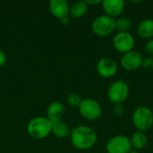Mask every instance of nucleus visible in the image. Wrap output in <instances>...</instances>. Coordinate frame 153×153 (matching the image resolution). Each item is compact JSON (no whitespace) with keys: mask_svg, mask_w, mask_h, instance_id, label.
I'll use <instances>...</instances> for the list:
<instances>
[{"mask_svg":"<svg viewBox=\"0 0 153 153\" xmlns=\"http://www.w3.org/2000/svg\"><path fill=\"white\" fill-rule=\"evenodd\" d=\"M70 140L76 149L86 151L95 146L98 141V134L93 128L88 126H79L71 131Z\"/></svg>","mask_w":153,"mask_h":153,"instance_id":"nucleus-1","label":"nucleus"},{"mask_svg":"<svg viewBox=\"0 0 153 153\" xmlns=\"http://www.w3.org/2000/svg\"><path fill=\"white\" fill-rule=\"evenodd\" d=\"M52 131V122L47 117H36L30 120L27 126L29 135L35 140L47 138Z\"/></svg>","mask_w":153,"mask_h":153,"instance_id":"nucleus-2","label":"nucleus"},{"mask_svg":"<svg viewBox=\"0 0 153 153\" xmlns=\"http://www.w3.org/2000/svg\"><path fill=\"white\" fill-rule=\"evenodd\" d=\"M132 123L139 132H146L153 126V112L149 107L140 106L132 115Z\"/></svg>","mask_w":153,"mask_h":153,"instance_id":"nucleus-3","label":"nucleus"},{"mask_svg":"<svg viewBox=\"0 0 153 153\" xmlns=\"http://www.w3.org/2000/svg\"><path fill=\"white\" fill-rule=\"evenodd\" d=\"M91 30L98 37H108L116 30V19L106 14L100 15L93 20Z\"/></svg>","mask_w":153,"mask_h":153,"instance_id":"nucleus-4","label":"nucleus"},{"mask_svg":"<svg viewBox=\"0 0 153 153\" xmlns=\"http://www.w3.org/2000/svg\"><path fill=\"white\" fill-rule=\"evenodd\" d=\"M78 109L82 117L89 121L97 120L102 115V108L100 104L91 98L82 99Z\"/></svg>","mask_w":153,"mask_h":153,"instance_id":"nucleus-5","label":"nucleus"},{"mask_svg":"<svg viewBox=\"0 0 153 153\" xmlns=\"http://www.w3.org/2000/svg\"><path fill=\"white\" fill-rule=\"evenodd\" d=\"M129 86L122 80L114 82L108 90V99L114 105L123 104L128 98Z\"/></svg>","mask_w":153,"mask_h":153,"instance_id":"nucleus-6","label":"nucleus"},{"mask_svg":"<svg viewBox=\"0 0 153 153\" xmlns=\"http://www.w3.org/2000/svg\"><path fill=\"white\" fill-rule=\"evenodd\" d=\"M114 48L120 53L126 54L134 50L135 39L130 32H117L112 39Z\"/></svg>","mask_w":153,"mask_h":153,"instance_id":"nucleus-7","label":"nucleus"},{"mask_svg":"<svg viewBox=\"0 0 153 153\" xmlns=\"http://www.w3.org/2000/svg\"><path fill=\"white\" fill-rule=\"evenodd\" d=\"M133 150L130 138L126 135H115L106 144L108 153H128Z\"/></svg>","mask_w":153,"mask_h":153,"instance_id":"nucleus-8","label":"nucleus"},{"mask_svg":"<svg viewBox=\"0 0 153 153\" xmlns=\"http://www.w3.org/2000/svg\"><path fill=\"white\" fill-rule=\"evenodd\" d=\"M118 69L117 63L115 59L111 57H102L100 59L96 65L97 74L105 79L111 78L116 75Z\"/></svg>","mask_w":153,"mask_h":153,"instance_id":"nucleus-9","label":"nucleus"},{"mask_svg":"<svg viewBox=\"0 0 153 153\" xmlns=\"http://www.w3.org/2000/svg\"><path fill=\"white\" fill-rule=\"evenodd\" d=\"M143 58V56L139 51L132 50L123 54L120 59V65L126 71H134L142 66Z\"/></svg>","mask_w":153,"mask_h":153,"instance_id":"nucleus-10","label":"nucleus"},{"mask_svg":"<svg viewBox=\"0 0 153 153\" xmlns=\"http://www.w3.org/2000/svg\"><path fill=\"white\" fill-rule=\"evenodd\" d=\"M101 6L106 15L117 19L125 10V2L123 0H103Z\"/></svg>","mask_w":153,"mask_h":153,"instance_id":"nucleus-11","label":"nucleus"},{"mask_svg":"<svg viewBox=\"0 0 153 153\" xmlns=\"http://www.w3.org/2000/svg\"><path fill=\"white\" fill-rule=\"evenodd\" d=\"M48 8L51 14L59 20L68 17L70 13V4L66 0H51Z\"/></svg>","mask_w":153,"mask_h":153,"instance_id":"nucleus-12","label":"nucleus"},{"mask_svg":"<svg viewBox=\"0 0 153 153\" xmlns=\"http://www.w3.org/2000/svg\"><path fill=\"white\" fill-rule=\"evenodd\" d=\"M64 114H65V107L59 101L51 102L47 108V117L52 123L62 121Z\"/></svg>","mask_w":153,"mask_h":153,"instance_id":"nucleus-13","label":"nucleus"},{"mask_svg":"<svg viewBox=\"0 0 153 153\" xmlns=\"http://www.w3.org/2000/svg\"><path fill=\"white\" fill-rule=\"evenodd\" d=\"M137 35L144 39H153V20L144 19L137 25L136 28Z\"/></svg>","mask_w":153,"mask_h":153,"instance_id":"nucleus-14","label":"nucleus"},{"mask_svg":"<svg viewBox=\"0 0 153 153\" xmlns=\"http://www.w3.org/2000/svg\"><path fill=\"white\" fill-rule=\"evenodd\" d=\"M71 129L69 126L64 123L63 121L52 123V131L51 134H53L56 138L58 139H65L70 136L71 134Z\"/></svg>","mask_w":153,"mask_h":153,"instance_id":"nucleus-15","label":"nucleus"},{"mask_svg":"<svg viewBox=\"0 0 153 153\" xmlns=\"http://www.w3.org/2000/svg\"><path fill=\"white\" fill-rule=\"evenodd\" d=\"M89 9V5L85 1H77L70 6V13L69 15L74 19H79L83 17Z\"/></svg>","mask_w":153,"mask_h":153,"instance_id":"nucleus-16","label":"nucleus"},{"mask_svg":"<svg viewBox=\"0 0 153 153\" xmlns=\"http://www.w3.org/2000/svg\"><path fill=\"white\" fill-rule=\"evenodd\" d=\"M130 142L132 147L135 150H143L148 144V137L146 136L145 133L136 131L130 138Z\"/></svg>","mask_w":153,"mask_h":153,"instance_id":"nucleus-17","label":"nucleus"},{"mask_svg":"<svg viewBox=\"0 0 153 153\" xmlns=\"http://www.w3.org/2000/svg\"><path fill=\"white\" fill-rule=\"evenodd\" d=\"M133 27V22L126 16H119L116 19V30L117 32H129Z\"/></svg>","mask_w":153,"mask_h":153,"instance_id":"nucleus-18","label":"nucleus"},{"mask_svg":"<svg viewBox=\"0 0 153 153\" xmlns=\"http://www.w3.org/2000/svg\"><path fill=\"white\" fill-rule=\"evenodd\" d=\"M82 100V98L80 94L76 92H71L66 97V103L71 108H79L81 102Z\"/></svg>","mask_w":153,"mask_h":153,"instance_id":"nucleus-19","label":"nucleus"},{"mask_svg":"<svg viewBox=\"0 0 153 153\" xmlns=\"http://www.w3.org/2000/svg\"><path fill=\"white\" fill-rule=\"evenodd\" d=\"M144 70L151 72L153 70V57L152 56H146L143 58L142 66Z\"/></svg>","mask_w":153,"mask_h":153,"instance_id":"nucleus-20","label":"nucleus"},{"mask_svg":"<svg viewBox=\"0 0 153 153\" xmlns=\"http://www.w3.org/2000/svg\"><path fill=\"white\" fill-rule=\"evenodd\" d=\"M143 50H144V52L148 55V56H152V57H153V39H149V40L145 43V45H144V47H143Z\"/></svg>","mask_w":153,"mask_h":153,"instance_id":"nucleus-21","label":"nucleus"},{"mask_svg":"<svg viewBox=\"0 0 153 153\" xmlns=\"http://www.w3.org/2000/svg\"><path fill=\"white\" fill-rule=\"evenodd\" d=\"M113 112L116 116H122L125 112V108H124V106L123 104H117V105H114V108H113Z\"/></svg>","mask_w":153,"mask_h":153,"instance_id":"nucleus-22","label":"nucleus"},{"mask_svg":"<svg viewBox=\"0 0 153 153\" xmlns=\"http://www.w3.org/2000/svg\"><path fill=\"white\" fill-rule=\"evenodd\" d=\"M7 63V56L4 51L0 49V67L4 66Z\"/></svg>","mask_w":153,"mask_h":153,"instance_id":"nucleus-23","label":"nucleus"},{"mask_svg":"<svg viewBox=\"0 0 153 153\" xmlns=\"http://www.w3.org/2000/svg\"><path fill=\"white\" fill-rule=\"evenodd\" d=\"M88 5H96L102 3V0H85Z\"/></svg>","mask_w":153,"mask_h":153,"instance_id":"nucleus-24","label":"nucleus"},{"mask_svg":"<svg viewBox=\"0 0 153 153\" xmlns=\"http://www.w3.org/2000/svg\"><path fill=\"white\" fill-rule=\"evenodd\" d=\"M60 21H61V23L64 24V25H67V24H69V22H70L69 16H68V17H65V18H63V19H61Z\"/></svg>","mask_w":153,"mask_h":153,"instance_id":"nucleus-25","label":"nucleus"},{"mask_svg":"<svg viewBox=\"0 0 153 153\" xmlns=\"http://www.w3.org/2000/svg\"><path fill=\"white\" fill-rule=\"evenodd\" d=\"M128 153H139V152H138L137 151H134V150H132L130 152H128Z\"/></svg>","mask_w":153,"mask_h":153,"instance_id":"nucleus-26","label":"nucleus"},{"mask_svg":"<svg viewBox=\"0 0 153 153\" xmlns=\"http://www.w3.org/2000/svg\"><path fill=\"white\" fill-rule=\"evenodd\" d=\"M152 112H153V107H152Z\"/></svg>","mask_w":153,"mask_h":153,"instance_id":"nucleus-27","label":"nucleus"}]
</instances>
